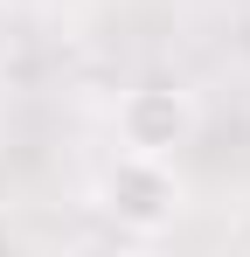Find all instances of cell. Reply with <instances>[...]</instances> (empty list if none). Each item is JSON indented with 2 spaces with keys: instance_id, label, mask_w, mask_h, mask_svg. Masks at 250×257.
I'll return each mask as SVG.
<instances>
[{
  "instance_id": "obj_1",
  "label": "cell",
  "mask_w": 250,
  "mask_h": 257,
  "mask_svg": "<svg viewBox=\"0 0 250 257\" xmlns=\"http://www.w3.org/2000/svg\"><path fill=\"white\" fill-rule=\"evenodd\" d=\"M97 209L111 215L125 236H167L181 222V209H188V181L174 174L167 153H125L118 146V160L97 181Z\"/></svg>"
},
{
  "instance_id": "obj_2",
  "label": "cell",
  "mask_w": 250,
  "mask_h": 257,
  "mask_svg": "<svg viewBox=\"0 0 250 257\" xmlns=\"http://www.w3.org/2000/svg\"><path fill=\"white\" fill-rule=\"evenodd\" d=\"M202 125V97L188 84H132L118 90V104H111V132H118L125 153H181L188 139Z\"/></svg>"
}]
</instances>
